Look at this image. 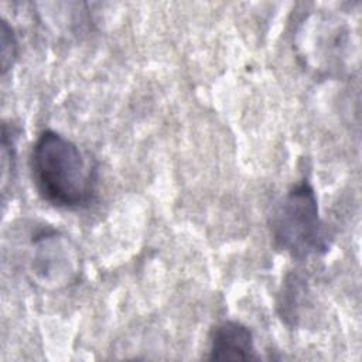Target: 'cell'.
<instances>
[{
	"label": "cell",
	"instance_id": "cell-1",
	"mask_svg": "<svg viewBox=\"0 0 362 362\" xmlns=\"http://www.w3.org/2000/svg\"><path fill=\"white\" fill-rule=\"evenodd\" d=\"M30 171L38 195L55 208H86L96 195L95 164L76 143L55 130L45 129L37 136Z\"/></svg>",
	"mask_w": 362,
	"mask_h": 362
},
{
	"label": "cell",
	"instance_id": "cell-2",
	"mask_svg": "<svg viewBox=\"0 0 362 362\" xmlns=\"http://www.w3.org/2000/svg\"><path fill=\"white\" fill-rule=\"evenodd\" d=\"M270 229L276 247L296 260L327 252V230L320 216L314 187L308 180L288 189L272 215Z\"/></svg>",
	"mask_w": 362,
	"mask_h": 362
},
{
	"label": "cell",
	"instance_id": "cell-3",
	"mask_svg": "<svg viewBox=\"0 0 362 362\" xmlns=\"http://www.w3.org/2000/svg\"><path fill=\"white\" fill-rule=\"evenodd\" d=\"M35 255L33 273L44 283L57 287L66 286L78 274V259L69 242L58 233H42L34 240Z\"/></svg>",
	"mask_w": 362,
	"mask_h": 362
},
{
	"label": "cell",
	"instance_id": "cell-4",
	"mask_svg": "<svg viewBox=\"0 0 362 362\" xmlns=\"http://www.w3.org/2000/svg\"><path fill=\"white\" fill-rule=\"evenodd\" d=\"M209 361H253L260 359L256 352L253 332L245 324L226 320L216 324L209 334Z\"/></svg>",
	"mask_w": 362,
	"mask_h": 362
},
{
	"label": "cell",
	"instance_id": "cell-5",
	"mask_svg": "<svg viewBox=\"0 0 362 362\" xmlns=\"http://www.w3.org/2000/svg\"><path fill=\"white\" fill-rule=\"evenodd\" d=\"M17 40L13 28L6 20L1 23V72L3 75L10 69L17 58Z\"/></svg>",
	"mask_w": 362,
	"mask_h": 362
}]
</instances>
